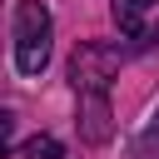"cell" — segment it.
<instances>
[{
	"label": "cell",
	"instance_id": "obj_1",
	"mask_svg": "<svg viewBox=\"0 0 159 159\" xmlns=\"http://www.w3.org/2000/svg\"><path fill=\"white\" fill-rule=\"evenodd\" d=\"M50 40H55V20L40 0H20L15 5V70L20 75H40L50 65Z\"/></svg>",
	"mask_w": 159,
	"mask_h": 159
},
{
	"label": "cell",
	"instance_id": "obj_2",
	"mask_svg": "<svg viewBox=\"0 0 159 159\" xmlns=\"http://www.w3.org/2000/svg\"><path fill=\"white\" fill-rule=\"evenodd\" d=\"M114 75H119V50L104 45V40H84V45L75 50V60H70V84H75V94H104Z\"/></svg>",
	"mask_w": 159,
	"mask_h": 159
},
{
	"label": "cell",
	"instance_id": "obj_3",
	"mask_svg": "<svg viewBox=\"0 0 159 159\" xmlns=\"http://www.w3.org/2000/svg\"><path fill=\"white\" fill-rule=\"evenodd\" d=\"M75 124H80V139H84V144H104V139L114 134L109 94H80V114H75Z\"/></svg>",
	"mask_w": 159,
	"mask_h": 159
},
{
	"label": "cell",
	"instance_id": "obj_4",
	"mask_svg": "<svg viewBox=\"0 0 159 159\" xmlns=\"http://www.w3.org/2000/svg\"><path fill=\"white\" fill-rule=\"evenodd\" d=\"M20 154H25V159H65V144H60L55 134H35V139L20 144Z\"/></svg>",
	"mask_w": 159,
	"mask_h": 159
},
{
	"label": "cell",
	"instance_id": "obj_5",
	"mask_svg": "<svg viewBox=\"0 0 159 159\" xmlns=\"http://www.w3.org/2000/svg\"><path fill=\"white\" fill-rule=\"evenodd\" d=\"M139 154H144V159H159V109H154V119H149V129L139 134Z\"/></svg>",
	"mask_w": 159,
	"mask_h": 159
},
{
	"label": "cell",
	"instance_id": "obj_6",
	"mask_svg": "<svg viewBox=\"0 0 159 159\" xmlns=\"http://www.w3.org/2000/svg\"><path fill=\"white\" fill-rule=\"evenodd\" d=\"M129 5H139V10H149V5H159V0H129Z\"/></svg>",
	"mask_w": 159,
	"mask_h": 159
}]
</instances>
